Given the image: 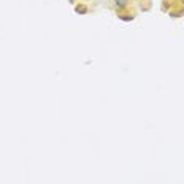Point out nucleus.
I'll use <instances>...</instances> for the list:
<instances>
[{
    "mask_svg": "<svg viewBox=\"0 0 184 184\" xmlns=\"http://www.w3.org/2000/svg\"><path fill=\"white\" fill-rule=\"evenodd\" d=\"M181 2H184V0H181Z\"/></svg>",
    "mask_w": 184,
    "mask_h": 184,
    "instance_id": "7ed1b4c3",
    "label": "nucleus"
},
{
    "mask_svg": "<svg viewBox=\"0 0 184 184\" xmlns=\"http://www.w3.org/2000/svg\"><path fill=\"white\" fill-rule=\"evenodd\" d=\"M76 11H78V13H84L86 8H84V7H76Z\"/></svg>",
    "mask_w": 184,
    "mask_h": 184,
    "instance_id": "f03ea898",
    "label": "nucleus"
},
{
    "mask_svg": "<svg viewBox=\"0 0 184 184\" xmlns=\"http://www.w3.org/2000/svg\"><path fill=\"white\" fill-rule=\"evenodd\" d=\"M116 2V5L119 7V8H124L125 5H127V0H114Z\"/></svg>",
    "mask_w": 184,
    "mask_h": 184,
    "instance_id": "f257e3e1",
    "label": "nucleus"
}]
</instances>
